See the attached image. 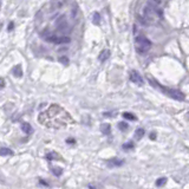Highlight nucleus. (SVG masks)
I'll return each mask as SVG.
<instances>
[{
  "instance_id": "3",
  "label": "nucleus",
  "mask_w": 189,
  "mask_h": 189,
  "mask_svg": "<svg viewBox=\"0 0 189 189\" xmlns=\"http://www.w3.org/2000/svg\"><path fill=\"white\" fill-rule=\"evenodd\" d=\"M135 47H136L137 52L145 53V52H148L149 50H150L151 43H150V40H149L148 38L143 37V36H138L135 39Z\"/></svg>"
},
{
  "instance_id": "9",
  "label": "nucleus",
  "mask_w": 189,
  "mask_h": 189,
  "mask_svg": "<svg viewBox=\"0 0 189 189\" xmlns=\"http://www.w3.org/2000/svg\"><path fill=\"white\" fill-rule=\"evenodd\" d=\"M11 155H13V151L11 149H7V148L0 149V156H11Z\"/></svg>"
},
{
  "instance_id": "18",
  "label": "nucleus",
  "mask_w": 189,
  "mask_h": 189,
  "mask_svg": "<svg viewBox=\"0 0 189 189\" xmlns=\"http://www.w3.org/2000/svg\"><path fill=\"white\" fill-rule=\"evenodd\" d=\"M118 128H120L121 130H127V129H128V124L124 123V122H122V123L118 124Z\"/></svg>"
},
{
  "instance_id": "22",
  "label": "nucleus",
  "mask_w": 189,
  "mask_h": 189,
  "mask_svg": "<svg viewBox=\"0 0 189 189\" xmlns=\"http://www.w3.org/2000/svg\"><path fill=\"white\" fill-rule=\"evenodd\" d=\"M67 143H69V144H73V143H75V139L69 138V139H67Z\"/></svg>"
},
{
  "instance_id": "8",
  "label": "nucleus",
  "mask_w": 189,
  "mask_h": 189,
  "mask_svg": "<svg viewBox=\"0 0 189 189\" xmlns=\"http://www.w3.org/2000/svg\"><path fill=\"white\" fill-rule=\"evenodd\" d=\"M21 130L25 132V133H32V131H33V129H32V127L28 124V123H22L21 124Z\"/></svg>"
},
{
  "instance_id": "16",
  "label": "nucleus",
  "mask_w": 189,
  "mask_h": 189,
  "mask_svg": "<svg viewBox=\"0 0 189 189\" xmlns=\"http://www.w3.org/2000/svg\"><path fill=\"white\" fill-rule=\"evenodd\" d=\"M52 170H53V174L57 175V176H60V175H61V171H63V169L59 168V167H53Z\"/></svg>"
},
{
  "instance_id": "19",
  "label": "nucleus",
  "mask_w": 189,
  "mask_h": 189,
  "mask_svg": "<svg viewBox=\"0 0 189 189\" xmlns=\"http://www.w3.org/2000/svg\"><path fill=\"white\" fill-rule=\"evenodd\" d=\"M59 61L61 63V64H64V65H69V60L66 57H60L59 58Z\"/></svg>"
},
{
  "instance_id": "5",
  "label": "nucleus",
  "mask_w": 189,
  "mask_h": 189,
  "mask_svg": "<svg viewBox=\"0 0 189 189\" xmlns=\"http://www.w3.org/2000/svg\"><path fill=\"white\" fill-rule=\"evenodd\" d=\"M46 40L50 43H54V44H64V43H69L70 38L67 36L64 37H57V36H46Z\"/></svg>"
},
{
  "instance_id": "4",
  "label": "nucleus",
  "mask_w": 189,
  "mask_h": 189,
  "mask_svg": "<svg viewBox=\"0 0 189 189\" xmlns=\"http://www.w3.org/2000/svg\"><path fill=\"white\" fill-rule=\"evenodd\" d=\"M56 25H57V27H58V30L60 31V32H63V33H70L71 27H70L69 22H67V20H66V18L64 17V15H61V17H59L56 20Z\"/></svg>"
},
{
  "instance_id": "21",
  "label": "nucleus",
  "mask_w": 189,
  "mask_h": 189,
  "mask_svg": "<svg viewBox=\"0 0 189 189\" xmlns=\"http://www.w3.org/2000/svg\"><path fill=\"white\" fill-rule=\"evenodd\" d=\"M5 86V81L3 79V78H0V89H3Z\"/></svg>"
},
{
  "instance_id": "20",
  "label": "nucleus",
  "mask_w": 189,
  "mask_h": 189,
  "mask_svg": "<svg viewBox=\"0 0 189 189\" xmlns=\"http://www.w3.org/2000/svg\"><path fill=\"white\" fill-rule=\"evenodd\" d=\"M132 147H133V144L131 143V142H130L129 144H124V145H123V148H124V149H129V148H132Z\"/></svg>"
},
{
  "instance_id": "12",
  "label": "nucleus",
  "mask_w": 189,
  "mask_h": 189,
  "mask_svg": "<svg viewBox=\"0 0 189 189\" xmlns=\"http://www.w3.org/2000/svg\"><path fill=\"white\" fill-rule=\"evenodd\" d=\"M92 21L94 25H99V21H100V15L98 12H94L93 13V18H92Z\"/></svg>"
},
{
  "instance_id": "6",
  "label": "nucleus",
  "mask_w": 189,
  "mask_h": 189,
  "mask_svg": "<svg viewBox=\"0 0 189 189\" xmlns=\"http://www.w3.org/2000/svg\"><path fill=\"white\" fill-rule=\"evenodd\" d=\"M130 81L133 84L138 85V86L143 85V78H142V76L137 72V71H131V72H130Z\"/></svg>"
},
{
  "instance_id": "1",
  "label": "nucleus",
  "mask_w": 189,
  "mask_h": 189,
  "mask_svg": "<svg viewBox=\"0 0 189 189\" xmlns=\"http://www.w3.org/2000/svg\"><path fill=\"white\" fill-rule=\"evenodd\" d=\"M160 15H161V13L157 11L154 6L147 5L143 7V10H142V21L144 24L156 22L160 19Z\"/></svg>"
},
{
  "instance_id": "10",
  "label": "nucleus",
  "mask_w": 189,
  "mask_h": 189,
  "mask_svg": "<svg viewBox=\"0 0 189 189\" xmlns=\"http://www.w3.org/2000/svg\"><path fill=\"white\" fill-rule=\"evenodd\" d=\"M13 75H14L15 77H21V76H22V70H21V66H20V65L14 66V69H13Z\"/></svg>"
},
{
  "instance_id": "23",
  "label": "nucleus",
  "mask_w": 189,
  "mask_h": 189,
  "mask_svg": "<svg viewBox=\"0 0 189 189\" xmlns=\"http://www.w3.org/2000/svg\"><path fill=\"white\" fill-rule=\"evenodd\" d=\"M12 27H13V24H12V22H11V24H10V31H11V30H12Z\"/></svg>"
},
{
  "instance_id": "11",
  "label": "nucleus",
  "mask_w": 189,
  "mask_h": 189,
  "mask_svg": "<svg viewBox=\"0 0 189 189\" xmlns=\"http://www.w3.org/2000/svg\"><path fill=\"white\" fill-rule=\"evenodd\" d=\"M100 130H102V132H103V133H105V135H109V133H110V130H111V129H110V125L105 123V124H102Z\"/></svg>"
},
{
  "instance_id": "17",
  "label": "nucleus",
  "mask_w": 189,
  "mask_h": 189,
  "mask_svg": "<svg viewBox=\"0 0 189 189\" xmlns=\"http://www.w3.org/2000/svg\"><path fill=\"white\" fill-rule=\"evenodd\" d=\"M165 181H167V178H159V180H157V182H156V186L157 187H160V186H163L164 183H165Z\"/></svg>"
},
{
  "instance_id": "2",
  "label": "nucleus",
  "mask_w": 189,
  "mask_h": 189,
  "mask_svg": "<svg viewBox=\"0 0 189 189\" xmlns=\"http://www.w3.org/2000/svg\"><path fill=\"white\" fill-rule=\"evenodd\" d=\"M149 82L151 84L155 85V88H157L160 91H162L164 94H167L168 97H171V98H175V99H178V100H183L184 99V96L183 93H181L180 91H176V90H171V89H168V88H164V86L160 85L156 81L151 79V78H149Z\"/></svg>"
},
{
  "instance_id": "13",
  "label": "nucleus",
  "mask_w": 189,
  "mask_h": 189,
  "mask_svg": "<svg viewBox=\"0 0 189 189\" xmlns=\"http://www.w3.org/2000/svg\"><path fill=\"white\" fill-rule=\"evenodd\" d=\"M123 164V161L122 160H111V161H110V163H109V165H111V167H114V165H115V167H120V165H122Z\"/></svg>"
},
{
  "instance_id": "14",
  "label": "nucleus",
  "mask_w": 189,
  "mask_h": 189,
  "mask_svg": "<svg viewBox=\"0 0 189 189\" xmlns=\"http://www.w3.org/2000/svg\"><path fill=\"white\" fill-rule=\"evenodd\" d=\"M143 135H144V130L143 129H137L136 130V135H135L136 139H141L142 137H143Z\"/></svg>"
},
{
  "instance_id": "7",
  "label": "nucleus",
  "mask_w": 189,
  "mask_h": 189,
  "mask_svg": "<svg viewBox=\"0 0 189 189\" xmlns=\"http://www.w3.org/2000/svg\"><path fill=\"white\" fill-rule=\"evenodd\" d=\"M109 57H110V51L109 50H103V51L99 53L98 59H99V61H105Z\"/></svg>"
},
{
  "instance_id": "15",
  "label": "nucleus",
  "mask_w": 189,
  "mask_h": 189,
  "mask_svg": "<svg viewBox=\"0 0 189 189\" xmlns=\"http://www.w3.org/2000/svg\"><path fill=\"white\" fill-rule=\"evenodd\" d=\"M123 117L127 118V120H130V121H135V120H136V117L133 116L132 114H130V112H124V114H123Z\"/></svg>"
}]
</instances>
